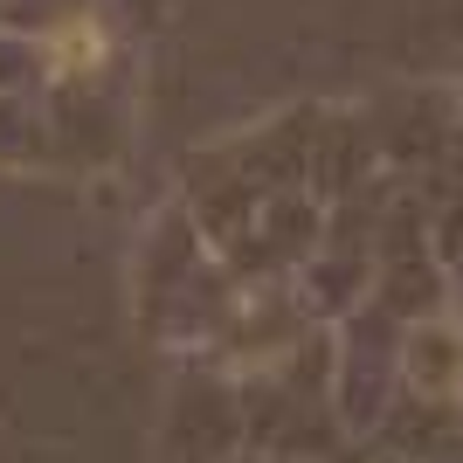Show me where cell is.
I'll use <instances>...</instances> for the list:
<instances>
[{
    "mask_svg": "<svg viewBox=\"0 0 463 463\" xmlns=\"http://www.w3.org/2000/svg\"><path fill=\"white\" fill-rule=\"evenodd\" d=\"M49 56H56V70L70 77V70H83V62H97V56H104V42H97V28H90V21H70V28H62V35L49 42Z\"/></svg>",
    "mask_w": 463,
    "mask_h": 463,
    "instance_id": "cell-1",
    "label": "cell"
}]
</instances>
